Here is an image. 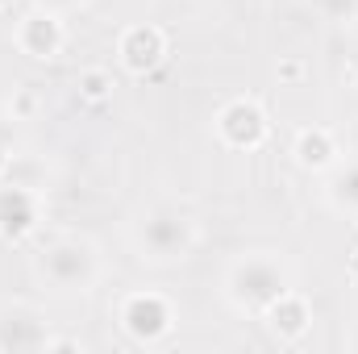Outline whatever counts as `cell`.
<instances>
[{
	"label": "cell",
	"instance_id": "6da1fadb",
	"mask_svg": "<svg viewBox=\"0 0 358 354\" xmlns=\"http://www.w3.org/2000/svg\"><path fill=\"white\" fill-rule=\"evenodd\" d=\"M283 292H287V271L271 255H246L225 275V296L242 313H259L263 317Z\"/></svg>",
	"mask_w": 358,
	"mask_h": 354
},
{
	"label": "cell",
	"instance_id": "7a4b0ae2",
	"mask_svg": "<svg viewBox=\"0 0 358 354\" xmlns=\"http://www.w3.org/2000/svg\"><path fill=\"white\" fill-rule=\"evenodd\" d=\"M134 242H138L142 263H183L192 255V246H196V225L187 217H179V213L159 208V213L138 221Z\"/></svg>",
	"mask_w": 358,
	"mask_h": 354
},
{
	"label": "cell",
	"instance_id": "3957f363",
	"mask_svg": "<svg viewBox=\"0 0 358 354\" xmlns=\"http://www.w3.org/2000/svg\"><path fill=\"white\" fill-rule=\"evenodd\" d=\"M117 321L138 346H159L176 330V304L163 292H129L117 309Z\"/></svg>",
	"mask_w": 358,
	"mask_h": 354
},
{
	"label": "cell",
	"instance_id": "277c9868",
	"mask_svg": "<svg viewBox=\"0 0 358 354\" xmlns=\"http://www.w3.org/2000/svg\"><path fill=\"white\" fill-rule=\"evenodd\" d=\"M42 279L46 283H55L59 292H88L92 283H96V250H92L88 242H80V238H63V242H55L46 255H42Z\"/></svg>",
	"mask_w": 358,
	"mask_h": 354
},
{
	"label": "cell",
	"instance_id": "5b68a950",
	"mask_svg": "<svg viewBox=\"0 0 358 354\" xmlns=\"http://www.w3.org/2000/svg\"><path fill=\"white\" fill-rule=\"evenodd\" d=\"M267 134H271L267 113H263V104L250 100V96H238V100H229V104L217 113V138H221L225 146H234V150H259V146L267 142Z\"/></svg>",
	"mask_w": 358,
	"mask_h": 354
},
{
	"label": "cell",
	"instance_id": "8992f818",
	"mask_svg": "<svg viewBox=\"0 0 358 354\" xmlns=\"http://www.w3.org/2000/svg\"><path fill=\"white\" fill-rule=\"evenodd\" d=\"M13 42H17L21 55H29V59H38V63H50V59H59V50H63V42H67V29H63L59 13H50V8L38 4L34 13H25V17L17 21Z\"/></svg>",
	"mask_w": 358,
	"mask_h": 354
},
{
	"label": "cell",
	"instance_id": "52a82bcc",
	"mask_svg": "<svg viewBox=\"0 0 358 354\" xmlns=\"http://www.w3.org/2000/svg\"><path fill=\"white\" fill-rule=\"evenodd\" d=\"M167 50L171 46H167V34L159 25H129L117 38V59L129 76H150L155 67H163Z\"/></svg>",
	"mask_w": 358,
	"mask_h": 354
},
{
	"label": "cell",
	"instance_id": "ba28073f",
	"mask_svg": "<svg viewBox=\"0 0 358 354\" xmlns=\"http://www.w3.org/2000/svg\"><path fill=\"white\" fill-rule=\"evenodd\" d=\"M38 229V196L25 183L0 179V238L4 242H25Z\"/></svg>",
	"mask_w": 358,
	"mask_h": 354
},
{
	"label": "cell",
	"instance_id": "9c48e42d",
	"mask_svg": "<svg viewBox=\"0 0 358 354\" xmlns=\"http://www.w3.org/2000/svg\"><path fill=\"white\" fill-rule=\"evenodd\" d=\"M263 317H267V330L279 342H300V338L313 330V304H308V296H300V292H292V288L271 304Z\"/></svg>",
	"mask_w": 358,
	"mask_h": 354
},
{
	"label": "cell",
	"instance_id": "30bf717a",
	"mask_svg": "<svg viewBox=\"0 0 358 354\" xmlns=\"http://www.w3.org/2000/svg\"><path fill=\"white\" fill-rule=\"evenodd\" d=\"M292 155H296V163H300L304 171H329L342 150H338V138H334L325 125H308V129L296 134Z\"/></svg>",
	"mask_w": 358,
	"mask_h": 354
},
{
	"label": "cell",
	"instance_id": "8fae6325",
	"mask_svg": "<svg viewBox=\"0 0 358 354\" xmlns=\"http://www.w3.org/2000/svg\"><path fill=\"white\" fill-rule=\"evenodd\" d=\"M117 88V80H113V71L108 67H84L80 76H76V96L84 100V104H104L108 96Z\"/></svg>",
	"mask_w": 358,
	"mask_h": 354
},
{
	"label": "cell",
	"instance_id": "7c38bea8",
	"mask_svg": "<svg viewBox=\"0 0 358 354\" xmlns=\"http://www.w3.org/2000/svg\"><path fill=\"white\" fill-rule=\"evenodd\" d=\"M329 200H334V208L358 213V163H350L346 171L334 176V183H329Z\"/></svg>",
	"mask_w": 358,
	"mask_h": 354
},
{
	"label": "cell",
	"instance_id": "4fadbf2b",
	"mask_svg": "<svg viewBox=\"0 0 358 354\" xmlns=\"http://www.w3.org/2000/svg\"><path fill=\"white\" fill-rule=\"evenodd\" d=\"M8 113H13V121H29L34 113H38V92L29 88H13V96H8Z\"/></svg>",
	"mask_w": 358,
	"mask_h": 354
},
{
	"label": "cell",
	"instance_id": "5bb4252c",
	"mask_svg": "<svg viewBox=\"0 0 358 354\" xmlns=\"http://www.w3.org/2000/svg\"><path fill=\"white\" fill-rule=\"evenodd\" d=\"M275 76H279V84H300V80L308 76V67H304L300 59H279V63H275Z\"/></svg>",
	"mask_w": 358,
	"mask_h": 354
},
{
	"label": "cell",
	"instance_id": "9a60e30c",
	"mask_svg": "<svg viewBox=\"0 0 358 354\" xmlns=\"http://www.w3.org/2000/svg\"><path fill=\"white\" fill-rule=\"evenodd\" d=\"M42 351H84V342H76V338H46Z\"/></svg>",
	"mask_w": 358,
	"mask_h": 354
},
{
	"label": "cell",
	"instance_id": "2e32d148",
	"mask_svg": "<svg viewBox=\"0 0 358 354\" xmlns=\"http://www.w3.org/2000/svg\"><path fill=\"white\" fill-rule=\"evenodd\" d=\"M42 8H50V13H59V8H71V4H80V0H38Z\"/></svg>",
	"mask_w": 358,
	"mask_h": 354
},
{
	"label": "cell",
	"instance_id": "e0dca14e",
	"mask_svg": "<svg viewBox=\"0 0 358 354\" xmlns=\"http://www.w3.org/2000/svg\"><path fill=\"white\" fill-rule=\"evenodd\" d=\"M8 167H13V155L0 146V179H8Z\"/></svg>",
	"mask_w": 358,
	"mask_h": 354
},
{
	"label": "cell",
	"instance_id": "ac0fdd59",
	"mask_svg": "<svg viewBox=\"0 0 358 354\" xmlns=\"http://www.w3.org/2000/svg\"><path fill=\"white\" fill-rule=\"evenodd\" d=\"M355 346H358V342H355Z\"/></svg>",
	"mask_w": 358,
	"mask_h": 354
}]
</instances>
